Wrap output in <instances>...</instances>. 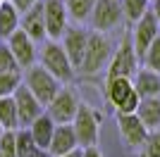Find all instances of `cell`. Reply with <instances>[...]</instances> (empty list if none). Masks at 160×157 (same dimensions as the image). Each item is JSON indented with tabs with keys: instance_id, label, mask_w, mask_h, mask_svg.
I'll return each instance as SVG.
<instances>
[{
	"instance_id": "obj_1",
	"label": "cell",
	"mask_w": 160,
	"mask_h": 157,
	"mask_svg": "<svg viewBox=\"0 0 160 157\" xmlns=\"http://www.w3.org/2000/svg\"><path fill=\"white\" fill-rule=\"evenodd\" d=\"M110 57H112V43L108 40V36L100 33V31H88L84 59H81V64H79L77 72L88 74V76H91V74H98L108 67Z\"/></svg>"
},
{
	"instance_id": "obj_2",
	"label": "cell",
	"mask_w": 160,
	"mask_h": 157,
	"mask_svg": "<svg viewBox=\"0 0 160 157\" xmlns=\"http://www.w3.org/2000/svg\"><path fill=\"white\" fill-rule=\"evenodd\" d=\"M105 95H108V102L112 105L117 114H132L136 112L139 107V93L134 91V83L132 78L127 76H112L105 81Z\"/></svg>"
},
{
	"instance_id": "obj_3",
	"label": "cell",
	"mask_w": 160,
	"mask_h": 157,
	"mask_svg": "<svg viewBox=\"0 0 160 157\" xmlns=\"http://www.w3.org/2000/svg\"><path fill=\"white\" fill-rule=\"evenodd\" d=\"M41 67L46 69L48 74H53L58 81H72L74 76V69L69 57H67V52L62 50L60 40H46L43 48H41Z\"/></svg>"
},
{
	"instance_id": "obj_4",
	"label": "cell",
	"mask_w": 160,
	"mask_h": 157,
	"mask_svg": "<svg viewBox=\"0 0 160 157\" xmlns=\"http://www.w3.org/2000/svg\"><path fill=\"white\" fill-rule=\"evenodd\" d=\"M22 83L31 91V95L38 100L43 107L55 98V93L60 91V81H58L53 74H48L41 64H31L29 67L27 74L22 76Z\"/></svg>"
},
{
	"instance_id": "obj_5",
	"label": "cell",
	"mask_w": 160,
	"mask_h": 157,
	"mask_svg": "<svg viewBox=\"0 0 160 157\" xmlns=\"http://www.w3.org/2000/svg\"><path fill=\"white\" fill-rule=\"evenodd\" d=\"M72 129L74 136H77V143L79 148H88V145L98 143V131H100V119L88 105L79 102V110L72 119Z\"/></svg>"
},
{
	"instance_id": "obj_6",
	"label": "cell",
	"mask_w": 160,
	"mask_h": 157,
	"mask_svg": "<svg viewBox=\"0 0 160 157\" xmlns=\"http://www.w3.org/2000/svg\"><path fill=\"white\" fill-rule=\"evenodd\" d=\"M79 95L69 88V86H60V91L55 93V98L46 105V114L53 119L55 124H72L74 114L79 110Z\"/></svg>"
},
{
	"instance_id": "obj_7",
	"label": "cell",
	"mask_w": 160,
	"mask_h": 157,
	"mask_svg": "<svg viewBox=\"0 0 160 157\" xmlns=\"http://www.w3.org/2000/svg\"><path fill=\"white\" fill-rule=\"evenodd\" d=\"M139 55L134 50L132 40H122V45L112 52V57L108 62V78L112 76H127V78H134V74L139 72Z\"/></svg>"
},
{
	"instance_id": "obj_8",
	"label": "cell",
	"mask_w": 160,
	"mask_h": 157,
	"mask_svg": "<svg viewBox=\"0 0 160 157\" xmlns=\"http://www.w3.org/2000/svg\"><path fill=\"white\" fill-rule=\"evenodd\" d=\"M43 21H46V36L48 40H60L62 33L69 26L65 0H43Z\"/></svg>"
},
{
	"instance_id": "obj_9",
	"label": "cell",
	"mask_w": 160,
	"mask_h": 157,
	"mask_svg": "<svg viewBox=\"0 0 160 157\" xmlns=\"http://www.w3.org/2000/svg\"><path fill=\"white\" fill-rule=\"evenodd\" d=\"M122 5L120 0H96L93 5V12H91V26H93V31H112L115 26L122 21Z\"/></svg>"
},
{
	"instance_id": "obj_10",
	"label": "cell",
	"mask_w": 160,
	"mask_h": 157,
	"mask_svg": "<svg viewBox=\"0 0 160 157\" xmlns=\"http://www.w3.org/2000/svg\"><path fill=\"white\" fill-rule=\"evenodd\" d=\"M160 33V21L153 17V12L148 10L141 19L134 21V36H132V45L139 55V59L143 57V52L148 50V45L155 40V36Z\"/></svg>"
},
{
	"instance_id": "obj_11",
	"label": "cell",
	"mask_w": 160,
	"mask_h": 157,
	"mask_svg": "<svg viewBox=\"0 0 160 157\" xmlns=\"http://www.w3.org/2000/svg\"><path fill=\"white\" fill-rule=\"evenodd\" d=\"M5 43H7V48L12 50V55H14V59H17L19 69H29L31 64H36V57H38L36 40H31L22 29H17Z\"/></svg>"
},
{
	"instance_id": "obj_12",
	"label": "cell",
	"mask_w": 160,
	"mask_h": 157,
	"mask_svg": "<svg viewBox=\"0 0 160 157\" xmlns=\"http://www.w3.org/2000/svg\"><path fill=\"white\" fill-rule=\"evenodd\" d=\"M12 98H14V105H17V121H19V129H27L38 114H43V105L33 98L31 91H29L24 83L12 93Z\"/></svg>"
},
{
	"instance_id": "obj_13",
	"label": "cell",
	"mask_w": 160,
	"mask_h": 157,
	"mask_svg": "<svg viewBox=\"0 0 160 157\" xmlns=\"http://www.w3.org/2000/svg\"><path fill=\"white\" fill-rule=\"evenodd\" d=\"M86 40H88V31L81 29V26H67V31L62 33V38H60V45L67 52V57H69L74 69H79L81 59H84Z\"/></svg>"
},
{
	"instance_id": "obj_14",
	"label": "cell",
	"mask_w": 160,
	"mask_h": 157,
	"mask_svg": "<svg viewBox=\"0 0 160 157\" xmlns=\"http://www.w3.org/2000/svg\"><path fill=\"white\" fill-rule=\"evenodd\" d=\"M19 29L27 33L31 40H36V43L48 40V36H46V21H43V0L36 2L33 7H29L27 12H22Z\"/></svg>"
},
{
	"instance_id": "obj_15",
	"label": "cell",
	"mask_w": 160,
	"mask_h": 157,
	"mask_svg": "<svg viewBox=\"0 0 160 157\" xmlns=\"http://www.w3.org/2000/svg\"><path fill=\"white\" fill-rule=\"evenodd\" d=\"M117 129H120L122 138L129 148H141L148 136V129L141 124V119L136 117V112L132 114H117Z\"/></svg>"
},
{
	"instance_id": "obj_16",
	"label": "cell",
	"mask_w": 160,
	"mask_h": 157,
	"mask_svg": "<svg viewBox=\"0 0 160 157\" xmlns=\"http://www.w3.org/2000/svg\"><path fill=\"white\" fill-rule=\"evenodd\" d=\"M79 148L77 143V136H74V129L72 124H55V133L50 138V145H48V152L53 157H60V155H67Z\"/></svg>"
},
{
	"instance_id": "obj_17",
	"label": "cell",
	"mask_w": 160,
	"mask_h": 157,
	"mask_svg": "<svg viewBox=\"0 0 160 157\" xmlns=\"http://www.w3.org/2000/svg\"><path fill=\"white\" fill-rule=\"evenodd\" d=\"M29 133H31L33 143H36V148H41V150H48V145H50V138H53L55 133V121L50 117H48L46 112L43 114H38V117L33 119L31 124L27 126Z\"/></svg>"
},
{
	"instance_id": "obj_18",
	"label": "cell",
	"mask_w": 160,
	"mask_h": 157,
	"mask_svg": "<svg viewBox=\"0 0 160 157\" xmlns=\"http://www.w3.org/2000/svg\"><path fill=\"white\" fill-rule=\"evenodd\" d=\"M134 91L139 93V98H158L160 95V74L151 69H139L132 78Z\"/></svg>"
},
{
	"instance_id": "obj_19",
	"label": "cell",
	"mask_w": 160,
	"mask_h": 157,
	"mask_svg": "<svg viewBox=\"0 0 160 157\" xmlns=\"http://www.w3.org/2000/svg\"><path fill=\"white\" fill-rule=\"evenodd\" d=\"M136 117L148 131L160 129V95L158 98H141L136 107Z\"/></svg>"
},
{
	"instance_id": "obj_20",
	"label": "cell",
	"mask_w": 160,
	"mask_h": 157,
	"mask_svg": "<svg viewBox=\"0 0 160 157\" xmlns=\"http://www.w3.org/2000/svg\"><path fill=\"white\" fill-rule=\"evenodd\" d=\"M19 29V12L10 0L0 2V40H7Z\"/></svg>"
},
{
	"instance_id": "obj_21",
	"label": "cell",
	"mask_w": 160,
	"mask_h": 157,
	"mask_svg": "<svg viewBox=\"0 0 160 157\" xmlns=\"http://www.w3.org/2000/svg\"><path fill=\"white\" fill-rule=\"evenodd\" d=\"M0 124H2L5 131H14L19 126V121H17V105H14L12 95L0 98Z\"/></svg>"
},
{
	"instance_id": "obj_22",
	"label": "cell",
	"mask_w": 160,
	"mask_h": 157,
	"mask_svg": "<svg viewBox=\"0 0 160 157\" xmlns=\"http://www.w3.org/2000/svg\"><path fill=\"white\" fill-rule=\"evenodd\" d=\"M93 5L96 0H65V7H67V14H69V19L74 21H86L93 12Z\"/></svg>"
},
{
	"instance_id": "obj_23",
	"label": "cell",
	"mask_w": 160,
	"mask_h": 157,
	"mask_svg": "<svg viewBox=\"0 0 160 157\" xmlns=\"http://www.w3.org/2000/svg\"><path fill=\"white\" fill-rule=\"evenodd\" d=\"M120 5H122V14L129 21H136L151 10V0H120Z\"/></svg>"
},
{
	"instance_id": "obj_24",
	"label": "cell",
	"mask_w": 160,
	"mask_h": 157,
	"mask_svg": "<svg viewBox=\"0 0 160 157\" xmlns=\"http://www.w3.org/2000/svg\"><path fill=\"white\" fill-rule=\"evenodd\" d=\"M14 143H17V157H29L33 150H36V143H33L29 129L14 131Z\"/></svg>"
},
{
	"instance_id": "obj_25",
	"label": "cell",
	"mask_w": 160,
	"mask_h": 157,
	"mask_svg": "<svg viewBox=\"0 0 160 157\" xmlns=\"http://www.w3.org/2000/svg\"><path fill=\"white\" fill-rule=\"evenodd\" d=\"M22 86V74L19 72H0V98L12 95Z\"/></svg>"
},
{
	"instance_id": "obj_26",
	"label": "cell",
	"mask_w": 160,
	"mask_h": 157,
	"mask_svg": "<svg viewBox=\"0 0 160 157\" xmlns=\"http://www.w3.org/2000/svg\"><path fill=\"white\" fill-rule=\"evenodd\" d=\"M141 62L146 64V69H151V72H158V74H160V33L155 36L153 43L148 45V50L143 52Z\"/></svg>"
},
{
	"instance_id": "obj_27",
	"label": "cell",
	"mask_w": 160,
	"mask_h": 157,
	"mask_svg": "<svg viewBox=\"0 0 160 157\" xmlns=\"http://www.w3.org/2000/svg\"><path fill=\"white\" fill-rule=\"evenodd\" d=\"M141 150H143V157H160V129L148 131Z\"/></svg>"
},
{
	"instance_id": "obj_28",
	"label": "cell",
	"mask_w": 160,
	"mask_h": 157,
	"mask_svg": "<svg viewBox=\"0 0 160 157\" xmlns=\"http://www.w3.org/2000/svg\"><path fill=\"white\" fill-rule=\"evenodd\" d=\"M0 72H22L17 59H14V55H12V50L2 40H0Z\"/></svg>"
},
{
	"instance_id": "obj_29",
	"label": "cell",
	"mask_w": 160,
	"mask_h": 157,
	"mask_svg": "<svg viewBox=\"0 0 160 157\" xmlns=\"http://www.w3.org/2000/svg\"><path fill=\"white\" fill-rule=\"evenodd\" d=\"M14 131H17V129H14ZM14 131H2V133H0V155H2V157H17Z\"/></svg>"
},
{
	"instance_id": "obj_30",
	"label": "cell",
	"mask_w": 160,
	"mask_h": 157,
	"mask_svg": "<svg viewBox=\"0 0 160 157\" xmlns=\"http://www.w3.org/2000/svg\"><path fill=\"white\" fill-rule=\"evenodd\" d=\"M10 2H12V5L17 7V12L22 14V12H27L29 7H33L36 2H41V0H10Z\"/></svg>"
},
{
	"instance_id": "obj_31",
	"label": "cell",
	"mask_w": 160,
	"mask_h": 157,
	"mask_svg": "<svg viewBox=\"0 0 160 157\" xmlns=\"http://www.w3.org/2000/svg\"><path fill=\"white\" fill-rule=\"evenodd\" d=\"M81 157H103V155L96 145H88V148H81Z\"/></svg>"
},
{
	"instance_id": "obj_32",
	"label": "cell",
	"mask_w": 160,
	"mask_h": 157,
	"mask_svg": "<svg viewBox=\"0 0 160 157\" xmlns=\"http://www.w3.org/2000/svg\"><path fill=\"white\" fill-rule=\"evenodd\" d=\"M151 12H153V17L160 21V0H151Z\"/></svg>"
},
{
	"instance_id": "obj_33",
	"label": "cell",
	"mask_w": 160,
	"mask_h": 157,
	"mask_svg": "<svg viewBox=\"0 0 160 157\" xmlns=\"http://www.w3.org/2000/svg\"><path fill=\"white\" fill-rule=\"evenodd\" d=\"M29 157H53V155H50L48 150H41V148H36V150H33Z\"/></svg>"
},
{
	"instance_id": "obj_34",
	"label": "cell",
	"mask_w": 160,
	"mask_h": 157,
	"mask_svg": "<svg viewBox=\"0 0 160 157\" xmlns=\"http://www.w3.org/2000/svg\"><path fill=\"white\" fill-rule=\"evenodd\" d=\"M60 157H81V148H77V150L67 152V155H60Z\"/></svg>"
},
{
	"instance_id": "obj_35",
	"label": "cell",
	"mask_w": 160,
	"mask_h": 157,
	"mask_svg": "<svg viewBox=\"0 0 160 157\" xmlns=\"http://www.w3.org/2000/svg\"><path fill=\"white\" fill-rule=\"evenodd\" d=\"M2 131H5V129H2V124H0V133H2Z\"/></svg>"
},
{
	"instance_id": "obj_36",
	"label": "cell",
	"mask_w": 160,
	"mask_h": 157,
	"mask_svg": "<svg viewBox=\"0 0 160 157\" xmlns=\"http://www.w3.org/2000/svg\"><path fill=\"white\" fill-rule=\"evenodd\" d=\"M0 2H2V0H0Z\"/></svg>"
},
{
	"instance_id": "obj_37",
	"label": "cell",
	"mask_w": 160,
	"mask_h": 157,
	"mask_svg": "<svg viewBox=\"0 0 160 157\" xmlns=\"http://www.w3.org/2000/svg\"><path fill=\"white\" fill-rule=\"evenodd\" d=\"M0 157H2V155H0Z\"/></svg>"
}]
</instances>
